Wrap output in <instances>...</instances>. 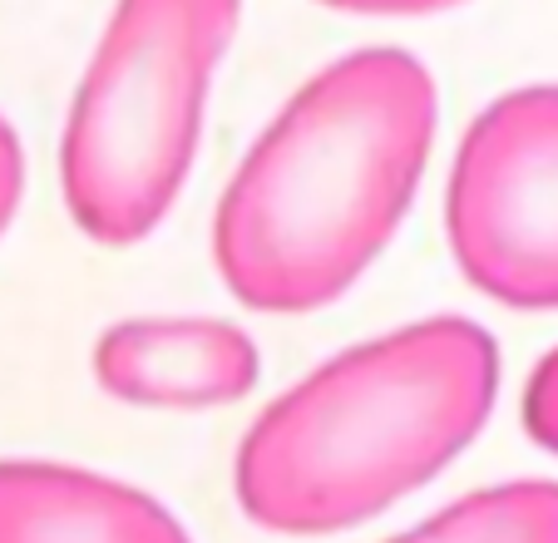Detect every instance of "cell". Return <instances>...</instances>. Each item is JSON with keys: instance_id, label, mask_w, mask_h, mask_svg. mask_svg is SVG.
<instances>
[{"instance_id": "cell-1", "label": "cell", "mask_w": 558, "mask_h": 543, "mask_svg": "<svg viewBox=\"0 0 558 543\" xmlns=\"http://www.w3.org/2000/svg\"><path fill=\"white\" fill-rule=\"evenodd\" d=\"M440 95L401 45L331 60L272 114L213 213V262L247 312L302 316L361 282L415 203Z\"/></svg>"}, {"instance_id": "cell-2", "label": "cell", "mask_w": 558, "mask_h": 543, "mask_svg": "<svg viewBox=\"0 0 558 543\" xmlns=\"http://www.w3.org/2000/svg\"><path fill=\"white\" fill-rule=\"evenodd\" d=\"M499 396V346L470 316H425L347 346L272 400L238 445V509L272 533H341L430 484Z\"/></svg>"}, {"instance_id": "cell-3", "label": "cell", "mask_w": 558, "mask_h": 543, "mask_svg": "<svg viewBox=\"0 0 558 543\" xmlns=\"http://www.w3.org/2000/svg\"><path fill=\"white\" fill-rule=\"evenodd\" d=\"M243 0H114L70 99L60 193L89 242L129 248L173 213Z\"/></svg>"}, {"instance_id": "cell-4", "label": "cell", "mask_w": 558, "mask_h": 543, "mask_svg": "<svg viewBox=\"0 0 558 543\" xmlns=\"http://www.w3.org/2000/svg\"><path fill=\"white\" fill-rule=\"evenodd\" d=\"M445 232L474 292L558 312V84H524L474 114L450 164Z\"/></svg>"}, {"instance_id": "cell-5", "label": "cell", "mask_w": 558, "mask_h": 543, "mask_svg": "<svg viewBox=\"0 0 558 543\" xmlns=\"http://www.w3.org/2000/svg\"><path fill=\"white\" fill-rule=\"evenodd\" d=\"M257 376L253 336L218 316H129L95 341L99 390L144 410L232 406Z\"/></svg>"}, {"instance_id": "cell-6", "label": "cell", "mask_w": 558, "mask_h": 543, "mask_svg": "<svg viewBox=\"0 0 558 543\" xmlns=\"http://www.w3.org/2000/svg\"><path fill=\"white\" fill-rule=\"evenodd\" d=\"M0 543H193L154 494L54 460H0Z\"/></svg>"}, {"instance_id": "cell-7", "label": "cell", "mask_w": 558, "mask_h": 543, "mask_svg": "<svg viewBox=\"0 0 558 543\" xmlns=\"http://www.w3.org/2000/svg\"><path fill=\"white\" fill-rule=\"evenodd\" d=\"M390 543H558V480H514L464 494Z\"/></svg>"}, {"instance_id": "cell-8", "label": "cell", "mask_w": 558, "mask_h": 543, "mask_svg": "<svg viewBox=\"0 0 558 543\" xmlns=\"http://www.w3.org/2000/svg\"><path fill=\"white\" fill-rule=\"evenodd\" d=\"M524 430L538 449L558 455V346L529 371L524 386Z\"/></svg>"}, {"instance_id": "cell-9", "label": "cell", "mask_w": 558, "mask_h": 543, "mask_svg": "<svg viewBox=\"0 0 558 543\" xmlns=\"http://www.w3.org/2000/svg\"><path fill=\"white\" fill-rule=\"evenodd\" d=\"M25 193V154H21V134L5 114H0V238L11 228L15 208H21Z\"/></svg>"}, {"instance_id": "cell-10", "label": "cell", "mask_w": 558, "mask_h": 543, "mask_svg": "<svg viewBox=\"0 0 558 543\" xmlns=\"http://www.w3.org/2000/svg\"><path fill=\"white\" fill-rule=\"evenodd\" d=\"M316 5H331V11H351V15H435L464 5V0H316Z\"/></svg>"}]
</instances>
